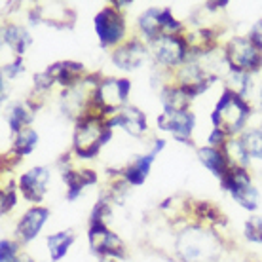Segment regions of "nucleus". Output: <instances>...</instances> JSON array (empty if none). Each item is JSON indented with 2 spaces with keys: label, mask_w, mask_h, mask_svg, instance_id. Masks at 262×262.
<instances>
[{
  "label": "nucleus",
  "mask_w": 262,
  "mask_h": 262,
  "mask_svg": "<svg viewBox=\"0 0 262 262\" xmlns=\"http://www.w3.org/2000/svg\"><path fill=\"white\" fill-rule=\"evenodd\" d=\"M177 253L183 262H215L221 255V243L209 230L190 226L177 237Z\"/></svg>",
  "instance_id": "1"
},
{
  "label": "nucleus",
  "mask_w": 262,
  "mask_h": 262,
  "mask_svg": "<svg viewBox=\"0 0 262 262\" xmlns=\"http://www.w3.org/2000/svg\"><path fill=\"white\" fill-rule=\"evenodd\" d=\"M249 114V105L243 101L242 95H237L228 88L223 92V97L219 99L215 111L211 114V122L216 129L224 131L226 135H234L237 131H242Z\"/></svg>",
  "instance_id": "2"
},
{
  "label": "nucleus",
  "mask_w": 262,
  "mask_h": 262,
  "mask_svg": "<svg viewBox=\"0 0 262 262\" xmlns=\"http://www.w3.org/2000/svg\"><path fill=\"white\" fill-rule=\"evenodd\" d=\"M112 137V127L99 116H85L74 133V150L80 158H93L99 148Z\"/></svg>",
  "instance_id": "3"
},
{
  "label": "nucleus",
  "mask_w": 262,
  "mask_h": 262,
  "mask_svg": "<svg viewBox=\"0 0 262 262\" xmlns=\"http://www.w3.org/2000/svg\"><path fill=\"white\" fill-rule=\"evenodd\" d=\"M226 61L230 63L232 71L249 74L251 71H258L262 67V50L251 38L237 36L230 40L226 46Z\"/></svg>",
  "instance_id": "4"
},
{
  "label": "nucleus",
  "mask_w": 262,
  "mask_h": 262,
  "mask_svg": "<svg viewBox=\"0 0 262 262\" xmlns=\"http://www.w3.org/2000/svg\"><path fill=\"white\" fill-rule=\"evenodd\" d=\"M131 84L129 80H114L106 78L103 80L99 88L93 92V105L97 106L103 114H111L116 112L122 103L125 101V97L129 95Z\"/></svg>",
  "instance_id": "5"
},
{
  "label": "nucleus",
  "mask_w": 262,
  "mask_h": 262,
  "mask_svg": "<svg viewBox=\"0 0 262 262\" xmlns=\"http://www.w3.org/2000/svg\"><path fill=\"white\" fill-rule=\"evenodd\" d=\"M221 183L226 190L232 194V198L236 200L242 207L249 211L256 209V202H258V194L251 184V179L247 175L245 169L239 167H230V171L226 173V177L221 179Z\"/></svg>",
  "instance_id": "6"
},
{
  "label": "nucleus",
  "mask_w": 262,
  "mask_h": 262,
  "mask_svg": "<svg viewBox=\"0 0 262 262\" xmlns=\"http://www.w3.org/2000/svg\"><path fill=\"white\" fill-rule=\"evenodd\" d=\"M186 40L177 36V34H162L160 38L152 40V53L154 59L162 65L173 67L183 63L186 57Z\"/></svg>",
  "instance_id": "7"
},
{
  "label": "nucleus",
  "mask_w": 262,
  "mask_h": 262,
  "mask_svg": "<svg viewBox=\"0 0 262 262\" xmlns=\"http://www.w3.org/2000/svg\"><path fill=\"white\" fill-rule=\"evenodd\" d=\"M95 31H97V36L103 46H112L124 36V19L114 8H105L95 15Z\"/></svg>",
  "instance_id": "8"
},
{
  "label": "nucleus",
  "mask_w": 262,
  "mask_h": 262,
  "mask_svg": "<svg viewBox=\"0 0 262 262\" xmlns=\"http://www.w3.org/2000/svg\"><path fill=\"white\" fill-rule=\"evenodd\" d=\"M90 245H92L93 253L106 256H124V245L114 236L105 224H92L90 228Z\"/></svg>",
  "instance_id": "9"
},
{
  "label": "nucleus",
  "mask_w": 262,
  "mask_h": 262,
  "mask_svg": "<svg viewBox=\"0 0 262 262\" xmlns=\"http://www.w3.org/2000/svg\"><path fill=\"white\" fill-rule=\"evenodd\" d=\"M194 114L188 111L184 112H164L158 116V125L160 129L171 131L179 141H186L190 137L192 127H194Z\"/></svg>",
  "instance_id": "10"
},
{
  "label": "nucleus",
  "mask_w": 262,
  "mask_h": 262,
  "mask_svg": "<svg viewBox=\"0 0 262 262\" xmlns=\"http://www.w3.org/2000/svg\"><path fill=\"white\" fill-rule=\"evenodd\" d=\"M48 179H50V171L46 167H34V169L27 171L19 179V188L23 196L31 202H40L46 194Z\"/></svg>",
  "instance_id": "11"
},
{
  "label": "nucleus",
  "mask_w": 262,
  "mask_h": 262,
  "mask_svg": "<svg viewBox=\"0 0 262 262\" xmlns=\"http://www.w3.org/2000/svg\"><path fill=\"white\" fill-rule=\"evenodd\" d=\"M146 59V48L137 42V40H131L127 44H124L122 48H118L116 52L112 53V61L114 65L124 69V71H133L141 67V63Z\"/></svg>",
  "instance_id": "12"
},
{
  "label": "nucleus",
  "mask_w": 262,
  "mask_h": 262,
  "mask_svg": "<svg viewBox=\"0 0 262 262\" xmlns=\"http://www.w3.org/2000/svg\"><path fill=\"white\" fill-rule=\"evenodd\" d=\"M164 141H156L154 144V148H152L150 154H146V156H137L135 158V162L131 165H127L124 171V179L127 181L129 184H143L148 177V171H150V165L154 162V158L158 156V152L164 148Z\"/></svg>",
  "instance_id": "13"
},
{
  "label": "nucleus",
  "mask_w": 262,
  "mask_h": 262,
  "mask_svg": "<svg viewBox=\"0 0 262 262\" xmlns=\"http://www.w3.org/2000/svg\"><path fill=\"white\" fill-rule=\"evenodd\" d=\"M50 211L44 207H33L23 215V219L17 224V236L23 243H29L31 239L38 236V232L42 230L44 223H46Z\"/></svg>",
  "instance_id": "14"
},
{
  "label": "nucleus",
  "mask_w": 262,
  "mask_h": 262,
  "mask_svg": "<svg viewBox=\"0 0 262 262\" xmlns=\"http://www.w3.org/2000/svg\"><path fill=\"white\" fill-rule=\"evenodd\" d=\"M108 125H111V127L122 125L129 135L141 137L144 131H146V118H144V114L139 111V108L127 106V108H124L122 112H118L116 118H112L111 122H108Z\"/></svg>",
  "instance_id": "15"
},
{
  "label": "nucleus",
  "mask_w": 262,
  "mask_h": 262,
  "mask_svg": "<svg viewBox=\"0 0 262 262\" xmlns=\"http://www.w3.org/2000/svg\"><path fill=\"white\" fill-rule=\"evenodd\" d=\"M198 156H200V162H202V164L219 179L226 177V173H228L230 167H232L223 152L216 150V148H211V146H207V148H200V150H198Z\"/></svg>",
  "instance_id": "16"
},
{
  "label": "nucleus",
  "mask_w": 262,
  "mask_h": 262,
  "mask_svg": "<svg viewBox=\"0 0 262 262\" xmlns=\"http://www.w3.org/2000/svg\"><path fill=\"white\" fill-rule=\"evenodd\" d=\"M48 72L53 76L55 82L63 85L74 88L80 82V74L84 72V67L80 63H72V61H63V63H55L48 69Z\"/></svg>",
  "instance_id": "17"
},
{
  "label": "nucleus",
  "mask_w": 262,
  "mask_h": 262,
  "mask_svg": "<svg viewBox=\"0 0 262 262\" xmlns=\"http://www.w3.org/2000/svg\"><path fill=\"white\" fill-rule=\"evenodd\" d=\"M63 179H65L67 186H69V194L67 198L69 200H76L78 194L84 190L85 186H90L97 181V175L93 171L85 169V171H65L63 173Z\"/></svg>",
  "instance_id": "18"
},
{
  "label": "nucleus",
  "mask_w": 262,
  "mask_h": 262,
  "mask_svg": "<svg viewBox=\"0 0 262 262\" xmlns=\"http://www.w3.org/2000/svg\"><path fill=\"white\" fill-rule=\"evenodd\" d=\"M190 95L184 92L183 88H165L162 92V103L165 106V112H184L190 105Z\"/></svg>",
  "instance_id": "19"
},
{
  "label": "nucleus",
  "mask_w": 262,
  "mask_h": 262,
  "mask_svg": "<svg viewBox=\"0 0 262 262\" xmlns=\"http://www.w3.org/2000/svg\"><path fill=\"white\" fill-rule=\"evenodd\" d=\"M2 36H4V42L12 48L17 55H23L27 50V46L31 44V36L27 33L23 27L19 25H6L4 31H2Z\"/></svg>",
  "instance_id": "20"
},
{
  "label": "nucleus",
  "mask_w": 262,
  "mask_h": 262,
  "mask_svg": "<svg viewBox=\"0 0 262 262\" xmlns=\"http://www.w3.org/2000/svg\"><path fill=\"white\" fill-rule=\"evenodd\" d=\"M139 27L150 40H156L164 34V23H162V10L150 8L139 17Z\"/></svg>",
  "instance_id": "21"
},
{
  "label": "nucleus",
  "mask_w": 262,
  "mask_h": 262,
  "mask_svg": "<svg viewBox=\"0 0 262 262\" xmlns=\"http://www.w3.org/2000/svg\"><path fill=\"white\" fill-rule=\"evenodd\" d=\"M72 242H74V236H72L71 232H57V234H52V236L48 237V247H50L52 260H61L67 255V251L72 245Z\"/></svg>",
  "instance_id": "22"
},
{
  "label": "nucleus",
  "mask_w": 262,
  "mask_h": 262,
  "mask_svg": "<svg viewBox=\"0 0 262 262\" xmlns=\"http://www.w3.org/2000/svg\"><path fill=\"white\" fill-rule=\"evenodd\" d=\"M224 156L230 160L232 167L245 169L249 165V154L245 150L242 139L239 141H226V144H224Z\"/></svg>",
  "instance_id": "23"
},
{
  "label": "nucleus",
  "mask_w": 262,
  "mask_h": 262,
  "mask_svg": "<svg viewBox=\"0 0 262 262\" xmlns=\"http://www.w3.org/2000/svg\"><path fill=\"white\" fill-rule=\"evenodd\" d=\"M36 143H38L36 131L31 129V127H27V129H23L21 133H17V139H15V143H13V152L19 154V156L31 154V152L34 150Z\"/></svg>",
  "instance_id": "24"
},
{
  "label": "nucleus",
  "mask_w": 262,
  "mask_h": 262,
  "mask_svg": "<svg viewBox=\"0 0 262 262\" xmlns=\"http://www.w3.org/2000/svg\"><path fill=\"white\" fill-rule=\"evenodd\" d=\"M242 143L249 156L262 160V131H258V129L245 131L242 137Z\"/></svg>",
  "instance_id": "25"
},
{
  "label": "nucleus",
  "mask_w": 262,
  "mask_h": 262,
  "mask_svg": "<svg viewBox=\"0 0 262 262\" xmlns=\"http://www.w3.org/2000/svg\"><path fill=\"white\" fill-rule=\"evenodd\" d=\"M33 120V116L23 108L21 105H15L12 111L8 112V124L12 127L13 133H21L23 129H27L25 125Z\"/></svg>",
  "instance_id": "26"
},
{
  "label": "nucleus",
  "mask_w": 262,
  "mask_h": 262,
  "mask_svg": "<svg viewBox=\"0 0 262 262\" xmlns=\"http://www.w3.org/2000/svg\"><path fill=\"white\" fill-rule=\"evenodd\" d=\"M230 80H232V92H236L237 95H242L243 97L251 85L249 74H247V72L232 71L230 72Z\"/></svg>",
  "instance_id": "27"
},
{
  "label": "nucleus",
  "mask_w": 262,
  "mask_h": 262,
  "mask_svg": "<svg viewBox=\"0 0 262 262\" xmlns=\"http://www.w3.org/2000/svg\"><path fill=\"white\" fill-rule=\"evenodd\" d=\"M245 236L251 242L262 243V219L260 216H253L245 223Z\"/></svg>",
  "instance_id": "28"
},
{
  "label": "nucleus",
  "mask_w": 262,
  "mask_h": 262,
  "mask_svg": "<svg viewBox=\"0 0 262 262\" xmlns=\"http://www.w3.org/2000/svg\"><path fill=\"white\" fill-rule=\"evenodd\" d=\"M0 262H19L17 247L8 239H2V243H0Z\"/></svg>",
  "instance_id": "29"
},
{
  "label": "nucleus",
  "mask_w": 262,
  "mask_h": 262,
  "mask_svg": "<svg viewBox=\"0 0 262 262\" xmlns=\"http://www.w3.org/2000/svg\"><path fill=\"white\" fill-rule=\"evenodd\" d=\"M15 202H17V198H15V188H13V184H8V188L2 192V215L12 209L13 205H15Z\"/></svg>",
  "instance_id": "30"
},
{
  "label": "nucleus",
  "mask_w": 262,
  "mask_h": 262,
  "mask_svg": "<svg viewBox=\"0 0 262 262\" xmlns=\"http://www.w3.org/2000/svg\"><path fill=\"white\" fill-rule=\"evenodd\" d=\"M19 72H23V61L21 59H15L13 63H10V65H4V69H2L4 78H15Z\"/></svg>",
  "instance_id": "31"
},
{
  "label": "nucleus",
  "mask_w": 262,
  "mask_h": 262,
  "mask_svg": "<svg viewBox=\"0 0 262 262\" xmlns=\"http://www.w3.org/2000/svg\"><path fill=\"white\" fill-rule=\"evenodd\" d=\"M53 82H55V80H53V76L48 71L40 72V74L34 76V85H36V90H48V88H52Z\"/></svg>",
  "instance_id": "32"
},
{
  "label": "nucleus",
  "mask_w": 262,
  "mask_h": 262,
  "mask_svg": "<svg viewBox=\"0 0 262 262\" xmlns=\"http://www.w3.org/2000/svg\"><path fill=\"white\" fill-rule=\"evenodd\" d=\"M226 133L224 131H221V129H213V133L209 135V144H211V148H216V146H224L226 144Z\"/></svg>",
  "instance_id": "33"
},
{
  "label": "nucleus",
  "mask_w": 262,
  "mask_h": 262,
  "mask_svg": "<svg viewBox=\"0 0 262 262\" xmlns=\"http://www.w3.org/2000/svg\"><path fill=\"white\" fill-rule=\"evenodd\" d=\"M249 38L253 40L256 46L262 50V19L258 21L255 27H253V31H251V34H249Z\"/></svg>",
  "instance_id": "34"
},
{
  "label": "nucleus",
  "mask_w": 262,
  "mask_h": 262,
  "mask_svg": "<svg viewBox=\"0 0 262 262\" xmlns=\"http://www.w3.org/2000/svg\"><path fill=\"white\" fill-rule=\"evenodd\" d=\"M260 106H262V90H260Z\"/></svg>",
  "instance_id": "35"
}]
</instances>
